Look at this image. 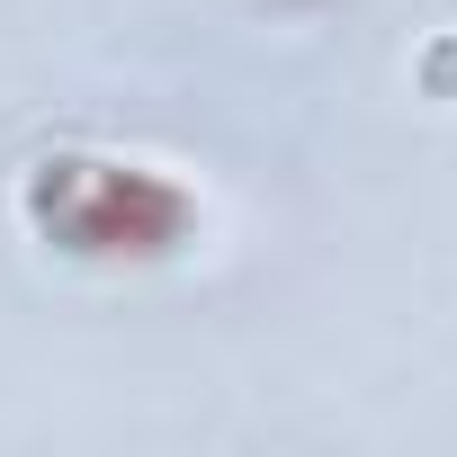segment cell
<instances>
[{"label":"cell","mask_w":457,"mask_h":457,"mask_svg":"<svg viewBox=\"0 0 457 457\" xmlns=\"http://www.w3.org/2000/svg\"><path fill=\"white\" fill-rule=\"evenodd\" d=\"M19 224L81 270H153L179 261L197 243V188L144 153H108V144H46L19 170Z\"/></svg>","instance_id":"1"}]
</instances>
